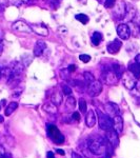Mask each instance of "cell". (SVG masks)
Listing matches in <instances>:
<instances>
[{"label":"cell","mask_w":140,"mask_h":158,"mask_svg":"<svg viewBox=\"0 0 140 158\" xmlns=\"http://www.w3.org/2000/svg\"><path fill=\"white\" fill-rule=\"evenodd\" d=\"M43 110H44L47 113H49V114H56L57 113V106H55L53 102H47V103H44L43 104Z\"/></svg>","instance_id":"obj_21"},{"label":"cell","mask_w":140,"mask_h":158,"mask_svg":"<svg viewBox=\"0 0 140 158\" xmlns=\"http://www.w3.org/2000/svg\"><path fill=\"white\" fill-rule=\"evenodd\" d=\"M122 47V42L119 39H115L108 44V52L110 54H117Z\"/></svg>","instance_id":"obj_15"},{"label":"cell","mask_w":140,"mask_h":158,"mask_svg":"<svg viewBox=\"0 0 140 158\" xmlns=\"http://www.w3.org/2000/svg\"><path fill=\"white\" fill-rule=\"evenodd\" d=\"M0 158H2V157H1V156H0Z\"/></svg>","instance_id":"obj_50"},{"label":"cell","mask_w":140,"mask_h":158,"mask_svg":"<svg viewBox=\"0 0 140 158\" xmlns=\"http://www.w3.org/2000/svg\"><path fill=\"white\" fill-rule=\"evenodd\" d=\"M79 59L82 61V62L88 63V62H90V60H91V56L90 55H86V54H81L79 56Z\"/></svg>","instance_id":"obj_32"},{"label":"cell","mask_w":140,"mask_h":158,"mask_svg":"<svg viewBox=\"0 0 140 158\" xmlns=\"http://www.w3.org/2000/svg\"><path fill=\"white\" fill-rule=\"evenodd\" d=\"M76 68H77V67H76L75 64H70V65H68V72H70V73H72V72H75V71H76Z\"/></svg>","instance_id":"obj_35"},{"label":"cell","mask_w":140,"mask_h":158,"mask_svg":"<svg viewBox=\"0 0 140 158\" xmlns=\"http://www.w3.org/2000/svg\"><path fill=\"white\" fill-rule=\"evenodd\" d=\"M121 80H122V85H123L130 91L134 88L135 85H136V82H137V78L135 77L133 74L130 73L129 71H128V72H124L123 74H122Z\"/></svg>","instance_id":"obj_5"},{"label":"cell","mask_w":140,"mask_h":158,"mask_svg":"<svg viewBox=\"0 0 140 158\" xmlns=\"http://www.w3.org/2000/svg\"><path fill=\"white\" fill-rule=\"evenodd\" d=\"M17 108H18V103H17V102H11L6 108V110H4V114H6V116L12 115V114L14 113L15 110H17Z\"/></svg>","instance_id":"obj_24"},{"label":"cell","mask_w":140,"mask_h":158,"mask_svg":"<svg viewBox=\"0 0 140 158\" xmlns=\"http://www.w3.org/2000/svg\"><path fill=\"white\" fill-rule=\"evenodd\" d=\"M3 36H4V33L3 31L0 29V40H3Z\"/></svg>","instance_id":"obj_40"},{"label":"cell","mask_w":140,"mask_h":158,"mask_svg":"<svg viewBox=\"0 0 140 158\" xmlns=\"http://www.w3.org/2000/svg\"><path fill=\"white\" fill-rule=\"evenodd\" d=\"M51 101L55 104V106H60L62 103V93L60 92H55V93L52 94L51 96Z\"/></svg>","instance_id":"obj_20"},{"label":"cell","mask_w":140,"mask_h":158,"mask_svg":"<svg viewBox=\"0 0 140 158\" xmlns=\"http://www.w3.org/2000/svg\"><path fill=\"white\" fill-rule=\"evenodd\" d=\"M139 103H140V98H139Z\"/></svg>","instance_id":"obj_49"},{"label":"cell","mask_w":140,"mask_h":158,"mask_svg":"<svg viewBox=\"0 0 140 158\" xmlns=\"http://www.w3.org/2000/svg\"><path fill=\"white\" fill-rule=\"evenodd\" d=\"M103 37H102V34L99 32H95L93 35H92V43H93L94 45H99L101 43V41H102Z\"/></svg>","instance_id":"obj_22"},{"label":"cell","mask_w":140,"mask_h":158,"mask_svg":"<svg viewBox=\"0 0 140 158\" xmlns=\"http://www.w3.org/2000/svg\"><path fill=\"white\" fill-rule=\"evenodd\" d=\"M115 15L118 17V19H122L126 15V3L124 1H118L115 3Z\"/></svg>","instance_id":"obj_13"},{"label":"cell","mask_w":140,"mask_h":158,"mask_svg":"<svg viewBox=\"0 0 140 158\" xmlns=\"http://www.w3.org/2000/svg\"><path fill=\"white\" fill-rule=\"evenodd\" d=\"M113 118V130L118 134H121L123 132V119L120 115H116Z\"/></svg>","instance_id":"obj_14"},{"label":"cell","mask_w":140,"mask_h":158,"mask_svg":"<svg viewBox=\"0 0 140 158\" xmlns=\"http://www.w3.org/2000/svg\"><path fill=\"white\" fill-rule=\"evenodd\" d=\"M9 6V0H0V6Z\"/></svg>","instance_id":"obj_36"},{"label":"cell","mask_w":140,"mask_h":158,"mask_svg":"<svg viewBox=\"0 0 140 158\" xmlns=\"http://www.w3.org/2000/svg\"><path fill=\"white\" fill-rule=\"evenodd\" d=\"M31 30L32 32H34L35 34L39 35V36L42 37H47L49 35V30L45 25L43 24H31Z\"/></svg>","instance_id":"obj_10"},{"label":"cell","mask_w":140,"mask_h":158,"mask_svg":"<svg viewBox=\"0 0 140 158\" xmlns=\"http://www.w3.org/2000/svg\"><path fill=\"white\" fill-rule=\"evenodd\" d=\"M47 135L54 143L56 144H63L64 142V135L60 132V130L55 126V124H47Z\"/></svg>","instance_id":"obj_2"},{"label":"cell","mask_w":140,"mask_h":158,"mask_svg":"<svg viewBox=\"0 0 140 158\" xmlns=\"http://www.w3.org/2000/svg\"><path fill=\"white\" fill-rule=\"evenodd\" d=\"M2 122H3V117L0 116V123H2Z\"/></svg>","instance_id":"obj_44"},{"label":"cell","mask_w":140,"mask_h":158,"mask_svg":"<svg viewBox=\"0 0 140 158\" xmlns=\"http://www.w3.org/2000/svg\"><path fill=\"white\" fill-rule=\"evenodd\" d=\"M47 44H45L44 41H41V40H39V41L36 42V44H35L34 47V55L36 56V57H40V56H42V54L44 53V51H47Z\"/></svg>","instance_id":"obj_17"},{"label":"cell","mask_w":140,"mask_h":158,"mask_svg":"<svg viewBox=\"0 0 140 158\" xmlns=\"http://www.w3.org/2000/svg\"><path fill=\"white\" fill-rule=\"evenodd\" d=\"M136 16V9L134 6H132L131 4H126V15L123 16V21L124 22H130L134 19V17Z\"/></svg>","instance_id":"obj_16"},{"label":"cell","mask_w":140,"mask_h":158,"mask_svg":"<svg viewBox=\"0 0 140 158\" xmlns=\"http://www.w3.org/2000/svg\"><path fill=\"white\" fill-rule=\"evenodd\" d=\"M131 94L133 96H135V97L140 98V81L137 80L136 85H135L134 88L131 90Z\"/></svg>","instance_id":"obj_26"},{"label":"cell","mask_w":140,"mask_h":158,"mask_svg":"<svg viewBox=\"0 0 140 158\" xmlns=\"http://www.w3.org/2000/svg\"><path fill=\"white\" fill-rule=\"evenodd\" d=\"M0 11H1V6H0Z\"/></svg>","instance_id":"obj_48"},{"label":"cell","mask_w":140,"mask_h":158,"mask_svg":"<svg viewBox=\"0 0 140 158\" xmlns=\"http://www.w3.org/2000/svg\"><path fill=\"white\" fill-rule=\"evenodd\" d=\"M96 121H97V118H96L95 112H94L93 110H90V111L86 113V116H85L86 127H89V128H93V127L96 124Z\"/></svg>","instance_id":"obj_18"},{"label":"cell","mask_w":140,"mask_h":158,"mask_svg":"<svg viewBox=\"0 0 140 158\" xmlns=\"http://www.w3.org/2000/svg\"><path fill=\"white\" fill-rule=\"evenodd\" d=\"M1 77H2V68L0 65V79H1Z\"/></svg>","instance_id":"obj_43"},{"label":"cell","mask_w":140,"mask_h":158,"mask_svg":"<svg viewBox=\"0 0 140 158\" xmlns=\"http://www.w3.org/2000/svg\"><path fill=\"white\" fill-rule=\"evenodd\" d=\"M72 119H74V120H76V121H79V119H80L79 112H74L72 114Z\"/></svg>","instance_id":"obj_33"},{"label":"cell","mask_w":140,"mask_h":158,"mask_svg":"<svg viewBox=\"0 0 140 158\" xmlns=\"http://www.w3.org/2000/svg\"><path fill=\"white\" fill-rule=\"evenodd\" d=\"M56 152H57L58 154H60V155H64V154H65V152H64V151H62V150H57Z\"/></svg>","instance_id":"obj_41"},{"label":"cell","mask_w":140,"mask_h":158,"mask_svg":"<svg viewBox=\"0 0 140 158\" xmlns=\"http://www.w3.org/2000/svg\"><path fill=\"white\" fill-rule=\"evenodd\" d=\"M112 70L115 72V74L117 76H118V78L120 79L121 78V76H122V74L124 73V69L123 67H122L121 64H119V63H114L113 65H112Z\"/></svg>","instance_id":"obj_23"},{"label":"cell","mask_w":140,"mask_h":158,"mask_svg":"<svg viewBox=\"0 0 140 158\" xmlns=\"http://www.w3.org/2000/svg\"><path fill=\"white\" fill-rule=\"evenodd\" d=\"M100 1H101V2H102V1H104V0H100Z\"/></svg>","instance_id":"obj_47"},{"label":"cell","mask_w":140,"mask_h":158,"mask_svg":"<svg viewBox=\"0 0 140 158\" xmlns=\"http://www.w3.org/2000/svg\"><path fill=\"white\" fill-rule=\"evenodd\" d=\"M79 110L81 114H84L88 111V104H86V101L83 98L79 99Z\"/></svg>","instance_id":"obj_27"},{"label":"cell","mask_w":140,"mask_h":158,"mask_svg":"<svg viewBox=\"0 0 140 158\" xmlns=\"http://www.w3.org/2000/svg\"><path fill=\"white\" fill-rule=\"evenodd\" d=\"M83 77H84V81H85L86 85H90L91 82H93V81L95 80L93 74L90 73V72H84V73H83Z\"/></svg>","instance_id":"obj_28"},{"label":"cell","mask_w":140,"mask_h":158,"mask_svg":"<svg viewBox=\"0 0 140 158\" xmlns=\"http://www.w3.org/2000/svg\"><path fill=\"white\" fill-rule=\"evenodd\" d=\"M6 103V100H2L1 102H0V111H1V108H2V106Z\"/></svg>","instance_id":"obj_42"},{"label":"cell","mask_w":140,"mask_h":158,"mask_svg":"<svg viewBox=\"0 0 140 158\" xmlns=\"http://www.w3.org/2000/svg\"><path fill=\"white\" fill-rule=\"evenodd\" d=\"M102 83H101V81L99 80H94L93 82H91L90 85H89V88H88V94L89 96H91V97H96V96H98L99 94L102 92Z\"/></svg>","instance_id":"obj_6"},{"label":"cell","mask_w":140,"mask_h":158,"mask_svg":"<svg viewBox=\"0 0 140 158\" xmlns=\"http://www.w3.org/2000/svg\"><path fill=\"white\" fill-rule=\"evenodd\" d=\"M135 62H136L137 64H138L139 67H140V54L136 55V57H135Z\"/></svg>","instance_id":"obj_38"},{"label":"cell","mask_w":140,"mask_h":158,"mask_svg":"<svg viewBox=\"0 0 140 158\" xmlns=\"http://www.w3.org/2000/svg\"><path fill=\"white\" fill-rule=\"evenodd\" d=\"M104 138L109 142V144L112 146V148H117L119 146V134L114 131L113 129L105 131V135Z\"/></svg>","instance_id":"obj_7"},{"label":"cell","mask_w":140,"mask_h":158,"mask_svg":"<svg viewBox=\"0 0 140 158\" xmlns=\"http://www.w3.org/2000/svg\"><path fill=\"white\" fill-rule=\"evenodd\" d=\"M89 150L95 155H103L109 151V142L101 136H94L88 140Z\"/></svg>","instance_id":"obj_1"},{"label":"cell","mask_w":140,"mask_h":158,"mask_svg":"<svg viewBox=\"0 0 140 158\" xmlns=\"http://www.w3.org/2000/svg\"><path fill=\"white\" fill-rule=\"evenodd\" d=\"M98 114V123L101 130L103 131H109L113 129V118L109 116L108 114H103L101 111L97 110Z\"/></svg>","instance_id":"obj_3"},{"label":"cell","mask_w":140,"mask_h":158,"mask_svg":"<svg viewBox=\"0 0 140 158\" xmlns=\"http://www.w3.org/2000/svg\"><path fill=\"white\" fill-rule=\"evenodd\" d=\"M62 92H63V94H64V95L70 96L71 94H72V89H71L68 85H62Z\"/></svg>","instance_id":"obj_31"},{"label":"cell","mask_w":140,"mask_h":158,"mask_svg":"<svg viewBox=\"0 0 140 158\" xmlns=\"http://www.w3.org/2000/svg\"><path fill=\"white\" fill-rule=\"evenodd\" d=\"M102 79L103 81L109 85H116L118 82L119 78L118 76L116 75L115 72L112 70V68L110 69H106L102 72Z\"/></svg>","instance_id":"obj_4"},{"label":"cell","mask_w":140,"mask_h":158,"mask_svg":"<svg viewBox=\"0 0 140 158\" xmlns=\"http://www.w3.org/2000/svg\"><path fill=\"white\" fill-rule=\"evenodd\" d=\"M12 27H13V30H14V31L19 32V33H27V34H30V33L32 32L30 25L27 24L24 21H22V20H18V21L14 22Z\"/></svg>","instance_id":"obj_9"},{"label":"cell","mask_w":140,"mask_h":158,"mask_svg":"<svg viewBox=\"0 0 140 158\" xmlns=\"http://www.w3.org/2000/svg\"><path fill=\"white\" fill-rule=\"evenodd\" d=\"M3 51V40H0V54Z\"/></svg>","instance_id":"obj_39"},{"label":"cell","mask_w":140,"mask_h":158,"mask_svg":"<svg viewBox=\"0 0 140 158\" xmlns=\"http://www.w3.org/2000/svg\"><path fill=\"white\" fill-rule=\"evenodd\" d=\"M9 68L12 72V75L19 77V76L22 74V72H23L24 65H23V63L19 62V61H14V62L11 63V65H10Z\"/></svg>","instance_id":"obj_11"},{"label":"cell","mask_w":140,"mask_h":158,"mask_svg":"<svg viewBox=\"0 0 140 158\" xmlns=\"http://www.w3.org/2000/svg\"><path fill=\"white\" fill-rule=\"evenodd\" d=\"M105 112H106V114L111 117L120 115V109H119L118 104H116L114 102H108L105 104Z\"/></svg>","instance_id":"obj_12"},{"label":"cell","mask_w":140,"mask_h":158,"mask_svg":"<svg viewBox=\"0 0 140 158\" xmlns=\"http://www.w3.org/2000/svg\"><path fill=\"white\" fill-rule=\"evenodd\" d=\"M129 72L131 74H133L136 78L140 77V67L137 64L136 62H130L129 63Z\"/></svg>","instance_id":"obj_19"},{"label":"cell","mask_w":140,"mask_h":158,"mask_svg":"<svg viewBox=\"0 0 140 158\" xmlns=\"http://www.w3.org/2000/svg\"><path fill=\"white\" fill-rule=\"evenodd\" d=\"M76 19H77L78 21H80L82 24H88L89 20H90L85 14H77L76 15Z\"/></svg>","instance_id":"obj_29"},{"label":"cell","mask_w":140,"mask_h":158,"mask_svg":"<svg viewBox=\"0 0 140 158\" xmlns=\"http://www.w3.org/2000/svg\"><path fill=\"white\" fill-rule=\"evenodd\" d=\"M116 3V0H104L103 4L105 9H113Z\"/></svg>","instance_id":"obj_30"},{"label":"cell","mask_w":140,"mask_h":158,"mask_svg":"<svg viewBox=\"0 0 140 158\" xmlns=\"http://www.w3.org/2000/svg\"><path fill=\"white\" fill-rule=\"evenodd\" d=\"M117 34L120 39L122 40H128L131 37V30H130L129 25L126 23H121L117 27Z\"/></svg>","instance_id":"obj_8"},{"label":"cell","mask_w":140,"mask_h":158,"mask_svg":"<svg viewBox=\"0 0 140 158\" xmlns=\"http://www.w3.org/2000/svg\"><path fill=\"white\" fill-rule=\"evenodd\" d=\"M71 158H83L80 154H78L77 152H72L71 153Z\"/></svg>","instance_id":"obj_34"},{"label":"cell","mask_w":140,"mask_h":158,"mask_svg":"<svg viewBox=\"0 0 140 158\" xmlns=\"http://www.w3.org/2000/svg\"><path fill=\"white\" fill-rule=\"evenodd\" d=\"M65 106L68 110H74L76 106V100L73 96H68V98L65 101Z\"/></svg>","instance_id":"obj_25"},{"label":"cell","mask_w":140,"mask_h":158,"mask_svg":"<svg viewBox=\"0 0 140 158\" xmlns=\"http://www.w3.org/2000/svg\"><path fill=\"white\" fill-rule=\"evenodd\" d=\"M139 32H140V23H139Z\"/></svg>","instance_id":"obj_45"},{"label":"cell","mask_w":140,"mask_h":158,"mask_svg":"<svg viewBox=\"0 0 140 158\" xmlns=\"http://www.w3.org/2000/svg\"><path fill=\"white\" fill-rule=\"evenodd\" d=\"M47 158H55L54 153H53V152H51V151H49V152L47 153Z\"/></svg>","instance_id":"obj_37"},{"label":"cell","mask_w":140,"mask_h":158,"mask_svg":"<svg viewBox=\"0 0 140 158\" xmlns=\"http://www.w3.org/2000/svg\"><path fill=\"white\" fill-rule=\"evenodd\" d=\"M29 1H35V0H29Z\"/></svg>","instance_id":"obj_46"}]
</instances>
